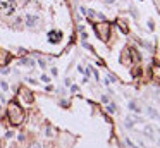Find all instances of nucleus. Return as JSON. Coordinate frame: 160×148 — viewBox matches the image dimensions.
Masks as SVG:
<instances>
[{"label":"nucleus","instance_id":"9b49d317","mask_svg":"<svg viewBox=\"0 0 160 148\" xmlns=\"http://www.w3.org/2000/svg\"><path fill=\"white\" fill-rule=\"evenodd\" d=\"M38 64H40V67H43V69L47 67V64H45V60H42V59H38Z\"/></svg>","mask_w":160,"mask_h":148},{"label":"nucleus","instance_id":"f257e3e1","mask_svg":"<svg viewBox=\"0 0 160 148\" xmlns=\"http://www.w3.org/2000/svg\"><path fill=\"white\" fill-rule=\"evenodd\" d=\"M7 114H9V119H10V122H12V124H21V122H23V119H24V114H23L21 107H19L16 102L9 103Z\"/></svg>","mask_w":160,"mask_h":148},{"label":"nucleus","instance_id":"39448f33","mask_svg":"<svg viewBox=\"0 0 160 148\" xmlns=\"http://www.w3.org/2000/svg\"><path fill=\"white\" fill-rule=\"evenodd\" d=\"M9 60V53L7 52H0V66H5Z\"/></svg>","mask_w":160,"mask_h":148},{"label":"nucleus","instance_id":"f8f14e48","mask_svg":"<svg viewBox=\"0 0 160 148\" xmlns=\"http://www.w3.org/2000/svg\"><path fill=\"white\" fill-rule=\"evenodd\" d=\"M42 81H43V83H48V81H50V78L47 76V74H43V76H42Z\"/></svg>","mask_w":160,"mask_h":148},{"label":"nucleus","instance_id":"ddd939ff","mask_svg":"<svg viewBox=\"0 0 160 148\" xmlns=\"http://www.w3.org/2000/svg\"><path fill=\"white\" fill-rule=\"evenodd\" d=\"M5 136H7V138H12V136H14V133H12V131H9V133H5Z\"/></svg>","mask_w":160,"mask_h":148},{"label":"nucleus","instance_id":"9d476101","mask_svg":"<svg viewBox=\"0 0 160 148\" xmlns=\"http://www.w3.org/2000/svg\"><path fill=\"white\" fill-rule=\"evenodd\" d=\"M0 84H2V90H4V91H7V90H9V84H7L5 81H2V83H0Z\"/></svg>","mask_w":160,"mask_h":148},{"label":"nucleus","instance_id":"7ed1b4c3","mask_svg":"<svg viewBox=\"0 0 160 148\" xmlns=\"http://www.w3.org/2000/svg\"><path fill=\"white\" fill-rule=\"evenodd\" d=\"M60 36H62L60 31H50V33H48V41L57 43V41H60Z\"/></svg>","mask_w":160,"mask_h":148},{"label":"nucleus","instance_id":"1a4fd4ad","mask_svg":"<svg viewBox=\"0 0 160 148\" xmlns=\"http://www.w3.org/2000/svg\"><path fill=\"white\" fill-rule=\"evenodd\" d=\"M107 110H109V112H115V107H114V103L107 105Z\"/></svg>","mask_w":160,"mask_h":148},{"label":"nucleus","instance_id":"423d86ee","mask_svg":"<svg viewBox=\"0 0 160 148\" xmlns=\"http://www.w3.org/2000/svg\"><path fill=\"white\" fill-rule=\"evenodd\" d=\"M21 64H24V66H33L34 60H33V59H21Z\"/></svg>","mask_w":160,"mask_h":148},{"label":"nucleus","instance_id":"2eb2a0df","mask_svg":"<svg viewBox=\"0 0 160 148\" xmlns=\"http://www.w3.org/2000/svg\"><path fill=\"white\" fill-rule=\"evenodd\" d=\"M31 148H40V146H38V145H33V146H31Z\"/></svg>","mask_w":160,"mask_h":148},{"label":"nucleus","instance_id":"6e6552de","mask_svg":"<svg viewBox=\"0 0 160 148\" xmlns=\"http://www.w3.org/2000/svg\"><path fill=\"white\" fill-rule=\"evenodd\" d=\"M129 108H131V110H136V112L139 110V108H138V105H136L134 102H131V103H129Z\"/></svg>","mask_w":160,"mask_h":148},{"label":"nucleus","instance_id":"f03ea898","mask_svg":"<svg viewBox=\"0 0 160 148\" xmlns=\"http://www.w3.org/2000/svg\"><path fill=\"white\" fill-rule=\"evenodd\" d=\"M95 29H96V34H98L102 40H107V38H109V24H107V23H100V24H96Z\"/></svg>","mask_w":160,"mask_h":148},{"label":"nucleus","instance_id":"20e7f679","mask_svg":"<svg viewBox=\"0 0 160 148\" xmlns=\"http://www.w3.org/2000/svg\"><path fill=\"white\" fill-rule=\"evenodd\" d=\"M36 21H38L36 16H28V17H26V26H28V28H34V26H36Z\"/></svg>","mask_w":160,"mask_h":148},{"label":"nucleus","instance_id":"4468645a","mask_svg":"<svg viewBox=\"0 0 160 148\" xmlns=\"http://www.w3.org/2000/svg\"><path fill=\"white\" fill-rule=\"evenodd\" d=\"M105 2H107V4H112V2H114V0H105Z\"/></svg>","mask_w":160,"mask_h":148},{"label":"nucleus","instance_id":"0eeeda50","mask_svg":"<svg viewBox=\"0 0 160 148\" xmlns=\"http://www.w3.org/2000/svg\"><path fill=\"white\" fill-rule=\"evenodd\" d=\"M146 112H148V114H150V115H152L153 119H158V114L155 112V110H153V108H148V110H146Z\"/></svg>","mask_w":160,"mask_h":148}]
</instances>
